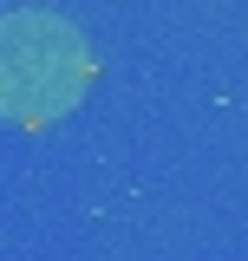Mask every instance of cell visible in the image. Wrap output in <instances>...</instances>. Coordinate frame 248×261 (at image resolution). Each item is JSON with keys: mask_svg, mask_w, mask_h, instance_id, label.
I'll return each mask as SVG.
<instances>
[{"mask_svg": "<svg viewBox=\"0 0 248 261\" xmlns=\"http://www.w3.org/2000/svg\"><path fill=\"white\" fill-rule=\"evenodd\" d=\"M85 92V46L59 13H7L0 20V111L20 124L59 118Z\"/></svg>", "mask_w": 248, "mask_h": 261, "instance_id": "1", "label": "cell"}]
</instances>
